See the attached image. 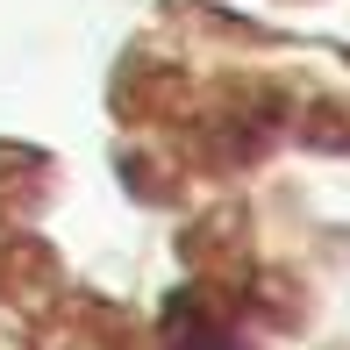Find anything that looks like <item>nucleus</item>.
I'll return each mask as SVG.
<instances>
[]
</instances>
